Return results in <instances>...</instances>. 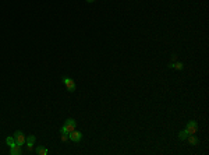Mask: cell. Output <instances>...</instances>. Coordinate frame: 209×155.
<instances>
[{"instance_id": "6da1fadb", "label": "cell", "mask_w": 209, "mask_h": 155, "mask_svg": "<svg viewBox=\"0 0 209 155\" xmlns=\"http://www.w3.org/2000/svg\"><path fill=\"white\" fill-rule=\"evenodd\" d=\"M75 126H77V122L74 120V119H67L66 120V123H64V126L60 129V132L61 133H71L72 130H75Z\"/></svg>"}, {"instance_id": "7a4b0ae2", "label": "cell", "mask_w": 209, "mask_h": 155, "mask_svg": "<svg viewBox=\"0 0 209 155\" xmlns=\"http://www.w3.org/2000/svg\"><path fill=\"white\" fill-rule=\"evenodd\" d=\"M13 137H14V140H16L17 144H18V145H21V147L24 145L25 141H27V138H25V136H24V133L20 132V130H17V132L14 133V136H13Z\"/></svg>"}, {"instance_id": "3957f363", "label": "cell", "mask_w": 209, "mask_h": 155, "mask_svg": "<svg viewBox=\"0 0 209 155\" xmlns=\"http://www.w3.org/2000/svg\"><path fill=\"white\" fill-rule=\"evenodd\" d=\"M63 83H64V85L67 87V90L70 91V92H74L75 91V83H74V80L70 77H63Z\"/></svg>"}, {"instance_id": "277c9868", "label": "cell", "mask_w": 209, "mask_h": 155, "mask_svg": "<svg viewBox=\"0 0 209 155\" xmlns=\"http://www.w3.org/2000/svg\"><path fill=\"white\" fill-rule=\"evenodd\" d=\"M187 133L188 134H195L197 133V130H198V123L195 122V120H190L188 123H187Z\"/></svg>"}, {"instance_id": "5b68a950", "label": "cell", "mask_w": 209, "mask_h": 155, "mask_svg": "<svg viewBox=\"0 0 209 155\" xmlns=\"http://www.w3.org/2000/svg\"><path fill=\"white\" fill-rule=\"evenodd\" d=\"M68 140H71L74 143H80L81 140H82V133L72 130L71 133H68Z\"/></svg>"}, {"instance_id": "8992f818", "label": "cell", "mask_w": 209, "mask_h": 155, "mask_svg": "<svg viewBox=\"0 0 209 155\" xmlns=\"http://www.w3.org/2000/svg\"><path fill=\"white\" fill-rule=\"evenodd\" d=\"M35 141H36L35 136H28V137H27V141H25V144H27V147L29 148V149H32L33 144H35Z\"/></svg>"}, {"instance_id": "52a82bcc", "label": "cell", "mask_w": 209, "mask_h": 155, "mask_svg": "<svg viewBox=\"0 0 209 155\" xmlns=\"http://www.w3.org/2000/svg\"><path fill=\"white\" fill-rule=\"evenodd\" d=\"M187 140H188V143L191 145H198V143H199V140L197 138V136H194V134H188Z\"/></svg>"}, {"instance_id": "ba28073f", "label": "cell", "mask_w": 209, "mask_h": 155, "mask_svg": "<svg viewBox=\"0 0 209 155\" xmlns=\"http://www.w3.org/2000/svg\"><path fill=\"white\" fill-rule=\"evenodd\" d=\"M21 152H23V151H21V145H18V144L10 148V154L11 155H20Z\"/></svg>"}, {"instance_id": "9c48e42d", "label": "cell", "mask_w": 209, "mask_h": 155, "mask_svg": "<svg viewBox=\"0 0 209 155\" xmlns=\"http://www.w3.org/2000/svg\"><path fill=\"white\" fill-rule=\"evenodd\" d=\"M169 67H170V69H176V70H183V69H184V64H183V63H180V62L170 63Z\"/></svg>"}, {"instance_id": "30bf717a", "label": "cell", "mask_w": 209, "mask_h": 155, "mask_svg": "<svg viewBox=\"0 0 209 155\" xmlns=\"http://www.w3.org/2000/svg\"><path fill=\"white\" fill-rule=\"evenodd\" d=\"M35 152H36L38 155H48V154H49V151H48V149H46L45 147H36Z\"/></svg>"}, {"instance_id": "8fae6325", "label": "cell", "mask_w": 209, "mask_h": 155, "mask_svg": "<svg viewBox=\"0 0 209 155\" xmlns=\"http://www.w3.org/2000/svg\"><path fill=\"white\" fill-rule=\"evenodd\" d=\"M6 143H7V145H10V148L14 147V145H17L16 140H14V137H7L6 138Z\"/></svg>"}, {"instance_id": "7c38bea8", "label": "cell", "mask_w": 209, "mask_h": 155, "mask_svg": "<svg viewBox=\"0 0 209 155\" xmlns=\"http://www.w3.org/2000/svg\"><path fill=\"white\" fill-rule=\"evenodd\" d=\"M187 137H188V133H187V130H183V132L178 133V138H180V140H187Z\"/></svg>"}, {"instance_id": "4fadbf2b", "label": "cell", "mask_w": 209, "mask_h": 155, "mask_svg": "<svg viewBox=\"0 0 209 155\" xmlns=\"http://www.w3.org/2000/svg\"><path fill=\"white\" fill-rule=\"evenodd\" d=\"M67 140H68V134H67V133H61V141H67Z\"/></svg>"}, {"instance_id": "5bb4252c", "label": "cell", "mask_w": 209, "mask_h": 155, "mask_svg": "<svg viewBox=\"0 0 209 155\" xmlns=\"http://www.w3.org/2000/svg\"><path fill=\"white\" fill-rule=\"evenodd\" d=\"M87 1H88V3H94L95 0H87Z\"/></svg>"}]
</instances>
